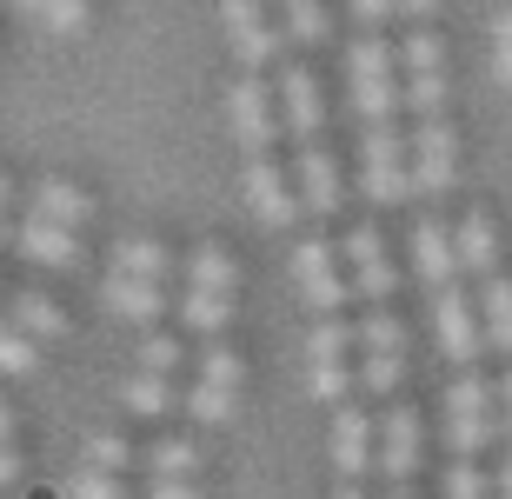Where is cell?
<instances>
[{
	"mask_svg": "<svg viewBox=\"0 0 512 499\" xmlns=\"http://www.w3.org/2000/svg\"><path fill=\"white\" fill-rule=\"evenodd\" d=\"M360 154H366V173H360L366 200H373V207H399V200L413 193V173H406L413 140L399 134L393 120H380V127H366V134H360Z\"/></svg>",
	"mask_w": 512,
	"mask_h": 499,
	"instance_id": "6da1fadb",
	"label": "cell"
},
{
	"mask_svg": "<svg viewBox=\"0 0 512 499\" xmlns=\"http://www.w3.org/2000/svg\"><path fill=\"white\" fill-rule=\"evenodd\" d=\"M446 440H453L459 460H473L479 446L499 440V413H493V386L479 373H459L453 393H446Z\"/></svg>",
	"mask_w": 512,
	"mask_h": 499,
	"instance_id": "7a4b0ae2",
	"label": "cell"
},
{
	"mask_svg": "<svg viewBox=\"0 0 512 499\" xmlns=\"http://www.w3.org/2000/svg\"><path fill=\"white\" fill-rule=\"evenodd\" d=\"M353 107H360L366 127H380L406 107V87L393 80V47L386 40H360L353 47Z\"/></svg>",
	"mask_w": 512,
	"mask_h": 499,
	"instance_id": "3957f363",
	"label": "cell"
},
{
	"mask_svg": "<svg viewBox=\"0 0 512 499\" xmlns=\"http://www.w3.org/2000/svg\"><path fill=\"white\" fill-rule=\"evenodd\" d=\"M227 120H233V134H240V147H247L253 160H273V134H280V100H273V87H266L260 74H240V80H233Z\"/></svg>",
	"mask_w": 512,
	"mask_h": 499,
	"instance_id": "277c9868",
	"label": "cell"
},
{
	"mask_svg": "<svg viewBox=\"0 0 512 499\" xmlns=\"http://www.w3.org/2000/svg\"><path fill=\"white\" fill-rule=\"evenodd\" d=\"M413 466H419V413L393 406L373 420V473L386 486H413Z\"/></svg>",
	"mask_w": 512,
	"mask_h": 499,
	"instance_id": "5b68a950",
	"label": "cell"
},
{
	"mask_svg": "<svg viewBox=\"0 0 512 499\" xmlns=\"http://www.w3.org/2000/svg\"><path fill=\"white\" fill-rule=\"evenodd\" d=\"M433 333H439V346H446V360L473 373V360H479V346H486V333H479V307H473V293H466V287L433 293Z\"/></svg>",
	"mask_w": 512,
	"mask_h": 499,
	"instance_id": "8992f818",
	"label": "cell"
},
{
	"mask_svg": "<svg viewBox=\"0 0 512 499\" xmlns=\"http://www.w3.org/2000/svg\"><path fill=\"white\" fill-rule=\"evenodd\" d=\"M220 20H227V40H233V54H240V67H266L286 47V27L273 14H260L253 0H233Z\"/></svg>",
	"mask_w": 512,
	"mask_h": 499,
	"instance_id": "52a82bcc",
	"label": "cell"
},
{
	"mask_svg": "<svg viewBox=\"0 0 512 499\" xmlns=\"http://www.w3.org/2000/svg\"><path fill=\"white\" fill-rule=\"evenodd\" d=\"M333 466H340V486H360L373 473V413L360 406H333Z\"/></svg>",
	"mask_w": 512,
	"mask_h": 499,
	"instance_id": "ba28073f",
	"label": "cell"
},
{
	"mask_svg": "<svg viewBox=\"0 0 512 499\" xmlns=\"http://www.w3.org/2000/svg\"><path fill=\"white\" fill-rule=\"evenodd\" d=\"M247 200L260 213V227H293L300 220V187L280 173V160H247Z\"/></svg>",
	"mask_w": 512,
	"mask_h": 499,
	"instance_id": "9c48e42d",
	"label": "cell"
},
{
	"mask_svg": "<svg viewBox=\"0 0 512 499\" xmlns=\"http://www.w3.org/2000/svg\"><path fill=\"white\" fill-rule=\"evenodd\" d=\"M459 140H453V127H446V114L439 120H419L413 127V193H439L446 180H453V167H459Z\"/></svg>",
	"mask_w": 512,
	"mask_h": 499,
	"instance_id": "30bf717a",
	"label": "cell"
},
{
	"mask_svg": "<svg viewBox=\"0 0 512 499\" xmlns=\"http://www.w3.org/2000/svg\"><path fill=\"white\" fill-rule=\"evenodd\" d=\"M273 100H280V120L293 127V140H300V147H313V140H320V120H326L320 80L306 74V67H280V87H273Z\"/></svg>",
	"mask_w": 512,
	"mask_h": 499,
	"instance_id": "8fae6325",
	"label": "cell"
},
{
	"mask_svg": "<svg viewBox=\"0 0 512 499\" xmlns=\"http://www.w3.org/2000/svg\"><path fill=\"white\" fill-rule=\"evenodd\" d=\"M27 220H47V227L80 233L87 220H94V200H87V187H74V180L47 173V180L34 187V200H27Z\"/></svg>",
	"mask_w": 512,
	"mask_h": 499,
	"instance_id": "7c38bea8",
	"label": "cell"
},
{
	"mask_svg": "<svg viewBox=\"0 0 512 499\" xmlns=\"http://www.w3.org/2000/svg\"><path fill=\"white\" fill-rule=\"evenodd\" d=\"M346 260H353V287H360L373 307H386V300H393V260H386L380 233L353 227V233H346Z\"/></svg>",
	"mask_w": 512,
	"mask_h": 499,
	"instance_id": "4fadbf2b",
	"label": "cell"
},
{
	"mask_svg": "<svg viewBox=\"0 0 512 499\" xmlns=\"http://www.w3.org/2000/svg\"><path fill=\"white\" fill-rule=\"evenodd\" d=\"M413 260H419V280H426V293L459 287V247H453V233L439 227V220H419V233H413Z\"/></svg>",
	"mask_w": 512,
	"mask_h": 499,
	"instance_id": "5bb4252c",
	"label": "cell"
},
{
	"mask_svg": "<svg viewBox=\"0 0 512 499\" xmlns=\"http://www.w3.org/2000/svg\"><path fill=\"white\" fill-rule=\"evenodd\" d=\"M14 247H20V260H34V267H80V233L47 227V220H20Z\"/></svg>",
	"mask_w": 512,
	"mask_h": 499,
	"instance_id": "9a60e30c",
	"label": "cell"
},
{
	"mask_svg": "<svg viewBox=\"0 0 512 499\" xmlns=\"http://www.w3.org/2000/svg\"><path fill=\"white\" fill-rule=\"evenodd\" d=\"M300 207L306 213H340V167L326 154L320 140L300 147Z\"/></svg>",
	"mask_w": 512,
	"mask_h": 499,
	"instance_id": "2e32d148",
	"label": "cell"
},
{
	"mask_svg": "<svg viewBox=\"0 0 512 499\" xmlns=\"http://www.w3.org/2000/svg\"><path fill=\"white\" fill-rule=\"evenodd\" d=\"M100 307L114 313V320H127V327H153L160 320V287H147V280H120V273H107V287H100Z\"/></svg>",
	"mask_w": 512,
	"mask_h": 499,
	"instance_id": "e0dca14e",
	"label": "cell"
},
{
	"mask_svg": "<svg viewBox=\"0 0 512 499\" xmlns=\"http://www.w3.org/2000/svg\"><path fill=\"white\" fill-rule=\"evenodd\" d=\"M453 247H459V273H479V280L499 273V240H493V220H486V213H466V220H459Z\"/></svg>",
	"mask_w": 512,
	"mask_h": 499,
	"instance_id": "ac0fdd59",
	"label": "cell"
},
{
	"mask_svg": "<svg viewBox=\"0 0 512 499\" xmlns=\"http://www.w3.org/2000/svg\"><path fill=\"white\" fill-rule=\"evenodd\" d=\"M473 307H479V333H486V340H493L499 353H512V280H506V273L479 280Z\"/></svg>",
	"mask_w": 512,
	"mask_h": 499,
	"instance_id": "d6986e66",
	"label": "cell"
},
{
	"mask_svg": "<svg viewBox=\"0 0 512 499\" xmlns=\"http://www.w3.org/2000/svg\"><path fill=\"white\" fill-rule=\"evenodd\" d=\"M7 327H20L34 346H47V340L67 333V313H60L47 293H14V300H7Z\"/></svg>",
	"mask_w": 512,
	"mask_h": 499,
	"instance_id": "ffe728a7",
	"label": "cell"
},
{
	"mask_svg": "<svg viewBox=\"0 0 512 499\" xmlns=\"http://www.w3.org/2000/svg\"><path fill=\"white\" fill-rule=\"evenodd\" d=\"M114 273L120 280H147V287H160L173 273V253L160 247V240H120L114 247Z\"/></svg>",
	"mask_w": 512,
	"mask_h": 499,
	"instance_id": "44dd1931",
	"label": "cell"
},
{
	"mask_svg": "<svg viewBox=\"0 0 512 499\" xmlns=\"http://www.w3.org/2000/svg\"><path fill=\"white\" fill-rule=\"evenodd\" d=\"M187 280H193V293H227L233 300V287H240V267L227 260V247H200L187 260Z\"/></svg>",
	"mask_w": 512,
	"mask_h": 499,
	"instance_id": "7402d4cb",
	"label": "cell"
},
{
	"mask_svg": "<svg viewBox=\"0 0 512 499\" xmlns=\"http://www.w3.org/2000/svg\"><path fill=\"white\" fill-rule=\"evenodd\" d=\"M360 346H366L360 360H406V333H399V320L386 307H373L360 320Z\"/></svg>",
	"mask_w": 512,
	"mask_h": 499,
	"instance_id": "603a6c76",
	"label": "cell"
},
{
	"mask_svg": "<svg viewBox=\"0 0 512 499\" xmlns=\"http://www.w3.org/2000/svg\"><path fill=\"white\" fill-rule=\"evenodd\" d=\"M147 466H153V480H193V473H200V446L193 440H160L147 453Z\"/></svg>",
	"mask_w": 512,
	"mask_h": 499,
	"instance_id": "cb8c5ba5",
	"label": "cell"
},
{
	"mask_svg": "<svg viewBox=\"0 0 512 499\" xmlns=\"http://www.w3.org/2000/svg\"><path fill=\"white\" fill-rule=\"evenodd\" d=\"M180 320H187L193 333H220V327L233 320V300H227V293H193V287H187V300H180Z\"/></svg>",
	"mask_w": 512,
	"mask_h": 499,
	"instance_id": "d4e9b609",
	"label": "cell"
},
{
	"mask_svg": "<svg viewBox=\"0 0 512 499\" xmlns=\"http://www.w3.org/2000/svg\"><path fill=\"white\" fill-rule=\"evenodd\" d=\"M120 400H127L133 413H147V420H153V413H167V406H173V386L153 380V373H127V380H120Z\"/></svg>",
	"mask_w": 512,
	"mask_h": 499,
	"instance_id": "484cf974",
	"label": "cell"
},
{
	"mask_svg": "<svg viewBox=\"0 0 512 499\" xmlns=\"http://www.w3.org/2000/svg\"><path fill=\"white\" fill-rule=\"evenodd\" d=\"M346 353H353V333L340 320H320V327L306 333V360L313 366H346Z\"/></svg>",
	"mask_w": 512,
	"mask_h": 499,
	"instance_id": "4316f807",
	"label": "cell"
},
{
	"mask_svg": "<svg viewBox=\"0 0 512 499\" xmlns=\"http://www.w3.org/2000/svg\"><path fill=\"white\" fill-rule=\"evenodd\" d=\"M187 406H193V420H207V426H227L233 413H240V393H227V386H193L187 393Z\"/></svg>",
	"mask_w": 512,
	"mask_h": 499,
	"instance_id": "83f0119b",
	"label": "cell"
},
{
	"mask_svg": "<svg viewBox=\"0 0 512 499\" xmlns=\"http://www.w3.org/2000/svg\"><path fill=\"white\" fill-rule=\"evenodd\" d=\"M293 273H300V287H320V280H333V273H340V253L326 247V240H300Z\"/></svg>",
	"mask_w": 512,
	"mask_h": 499,
	"instance_id": "f1b7e54d",
	"label": "cell"
},
{
	"mask_svg": "<svg viewBox=\"0 0 512 499\" xmlns=\"http://www.w3.org/2000/svg\"><path fill=\"white\" fill-rule=\"evenodd\" d=\"M200 380H207V386H227V393H240V380H247V360H240L233 346H207V353H200Z\"/></svg>",
	"mask_w": 512,
	"mask_h": 499,
	"instance_id": "f546056e",
	"label": "cell"
},
{
	"mask_svg": "<svg viewBox=\"0 0 512 499\" xmlns=\"http://www.w3.org/2000/svg\"><path fill=\"white\" fill-rule=\"evenodd\" d=\"M34 366H40V346L27 340L20 327L0 320V373H14V380H20V373H34Z\"/></svg>",
	"mask_w": 512,
	"mask_h": 499,
	"instance_id": "4dcf8cb0",
	"label": "cell"
},
{
	"mask_svg": "<svg viewBox=\"0 0 512 499\" xmlns=\"http://www.w3.org/2000/svg\"><path fill=\"white\" fill-rule=\"evenodd\" d=\"M406 107H413L419 120H439V107H446V74H406Z\"/></svg>",
	"mask_w": 512,
	"mask_h": 499,
	"instance_id": "1f68e13d",
	"label": "cell"
},
{
	"mask_svg": "<svg viewBox=\"0 0 512 499\" xmlns=\"http://www.w3.org/2000/svg\"><path fill=\"white\" fill-rule=\"evenodd\" d=\"M87 466H94V473H114V480H120V473L133 466V446L120 440V433H94V440H87Z\"/></svg>",
	"mask_w": 512,
	"mask_h": 499,
	"instance_id": "d6a6232c",
	"label": "cell"
},
{
	"mask_svg": "<svg viewBox=\"0 0 512 499\" xmlns=\"http://www.w3.org/2000/svg\"><path fill=\"white\" fill-rule=\"evenodd\" d=\"M173 366H180V340H173V333H147V340H140V373L167 380Z\"/></svg>",
	"mask_w": 512,
	"mask_h": 499,
	"instance_id": "836d02e7",
	"label": "cell"
},
{
	"mask_svg": "<svg viewBox=\"0 0 512 499\" xmlns=\"http://www.w3.org/2000/svg\"><path fill=\"white\" fill-rule=\"evenodd\" d=\"M346 386H353V366H313L306 373V393L326 406H346Z\"/></svg>",
	"mask_w": 512,
	"mask_h": 499,
	"instance_id": "e575fe53",
	"label": "cell"
},
{
	"mask_svg": "<svg viewBox=\"0 0 512 499\" xmlns=\"http://www.w3.org/2000/svg\"><path fill=\"white\" fill-rule=\"evenodd\" d=\"M67 499H127V486L114 473H94V466H80L74 480H67Z\"/></svg>",
	"mask_w": 512,
	"mask_h": 499,
	"instance_id": "d590c367",
	"label": "cell"
},
{
	"mask_svg": "<svg viewBox=\"0 0 512 499\" xmlns=\"http://www.w3.org/2000/svg\"><path fill=\"white\" fill-rule=\"evenodd\" d=\"M406 380V360H360V386L366 393H380V400H393V386Z\"/></svg>",
	"mask_w": 512,
	"mask_h": 499,
	"instance_id": "8d00e7d4",
	"label": "cell"
},
{
	"mask_svg": "<svg viewBox=\"0 0 512 499\" xmlns=\"http://www.w3.org/2000/svg\"><path fill=\"white\" fill-rule=\"evenodd\" d=\"M34 20L54 27V34H80V27H87V7H80V0H54V7H34Z\"/></svg>",
	"mask_w": 512,
	"mask_h": 499,
	"instance_id": "74e56055",
	"label": "cell"
},
{
	"mask_svg": "<svg viewBox=\"0 0 512 499\" xmlns=\"http://www.w3.org/2000/svg\"><path fill=\"white\" fill-rule=\"evenodd\" d=\"M493 74L512 87V7H499V14H493Z\"/></svg>",
	"mask_w": 512,
	"mask_h": 499,
	"instance_id": "f35d334b",
	"label": "cell"
},
{
	"mask_svg": "<svg viewBox=\"0 0 512 499\" xmlns=\"http://www.w3.org/2000/svg\"><path fill=\"white\" fill-rule=\"evenodd\" d=\"M286 34H300V40H320L326 34V7H313V0H300V7H286V20H280Z\"/></svg>",
	"mask_w": 512,
	"mask_h": 499,
	"instance_id": "ab89813d",
	"label": "cell"
},
{
	"mask_svg": "<svg viewBox=\"0 0 512 499\" xmlns=\"http://www.w3.org/2000/svg\"><path fill=\"white\" fill-rule=\"evenodd\" d=\"M446 499H486V473H479L473 460H459L453 473H446Z\"/></svg>",
	"mask_w": 512,
	"mask_h": 499,
	"instance_id": "60d3db41",
	"label": "cell"
},
{
	"mask_svg": "<svg viewBox=\"0 0 512 499\" xmlns=\"http://www.w3.org/2000/svg\"><path fill=\"white\" fill-rule=\"evenodd\" d=\"M406 67H413V74H439V40L413 34V40H406Z\"/></svg>",
	"mask_w": 512,
	"mask_h": 499,
	"instance_id": "b9f144b4",
	"label": "cell"
},
{
	"mask_svg": "<svg viewBox=\"0 0 512 499\" xmlns=\"http://www.w3.org/2000/svg\"><path fill=\"white\" fill-rule=\"evenodd\" d=\"M27 480V460H20L14 446H0V486H20Z\"/></svg>",
	"mask_w": 512,
	"mask_h": 499,
	"instance_id": "7bdbcfd3",
	"label": "cell"
},
{
	"mask_svg": "<svg viewBox=\"0 0 512 499\" xmlns=\"http://www.w3.org/2000/svg\"><path fill=\"white\" fill-rule=\"evenodd\" d=\"M147 499H200V486H193V480H153Z\"/></svg>",
	"mask_w": 512,
	"mask_h": 499,
	"instance_id": "ee69618b",
	"label": "cell"
},
{
	"mask_svg": "<svg viewBox=\"0 0 512 499\" xmlns=\"http://www.w3.org/2000/svg\"><path fill=\"white\" fill-rule=\"evenodd\" d=\"M0 446H14V413L0 406Z\"/></svg>",
	"mask_w": 512,
	"mask_h": 499,
	"instance_id": "f6af8a7d",
	"label": "cell"
},
{
	"mask_svg": "<svg viewBox=\"0 0 512 499\" xmlns=\"http://www.w3.org/2000/svg\"><path fill=\"white\" fill-rule=\"evenodd\" d=\"M499 433L512 440V373H506V420H499Z\"/></svg>",
	"mask_w": 512,
	"mask_h": 499,
	"instance_id": "bcb514c9",
	"label": "cell"
},
{
	"mask_svg": "<svg viewBox=\"0 0 512 499\" xmlns=\"http://www.w3.org/2000/svg\"><path fill=\"white\" fill-rule=\"evenodd\" d=\"M499 499H512V460L499 466Z\"/></svg>",
	"mask_w": 512,
	"mask_h": 499,
	"instance_id": "7dc6e473",
	"label": "cell"
},
{
	"mask_svg": "<svg viewBox=\"0 0 512 499\" xmlns=\"http://www.w3.org/2000/svg\"><path fill=\"white\" fill-rule=\"evenodd\" d=\"M7 200H14V180H7V173H0V207H7Z\"/></svg>",
	"mask_w": 512,
	"mask_h": 499,
	"instance_id": "c3c4849f",
	"label": "cell"
},
{
	"mask_svg": "<svg viewBox=\"0 0 512 499\" xmlns=\"http://www.w3.org/2000/svg\"><path fill=\"white\" fill-rule=\"evenodd\" d=\"M386 499H413V486H386Z\"/></svg>",
	"mask_w": 512,
	"mask_h": 499,
	"instance_id": "681fc988",
	"label": "cell"
},
{
	"mask_svg": "<svg viewBox=\"0 0 512 499\" xmlns=\"http://www.w3.org/2000/svg\"><path fill=\"white\" fill-rule=\"evenodd\" d=\"M333 499H366V493H360V486H340V493H333Z\"/></svg>",
	"mask_w": 512,
	"mask_h": 499,
	"instance_id": "f907efd6",
	"label": "cell"
},
{
	"mask_svg": "<svg viewBox=\"0 0 512 499\" xmlns=\"http://www.w3.org/2000/svg\"><path fill=\"white\" fill-rule=\"evenodd\" d=\"M0 240H14V233H7V220H0Z\"/></svg>",
	"mask_w": 512,
	"mask_h": 499,
	"instance_id": "816d5d0a",
	"label": "cell"
}]
</instances>
